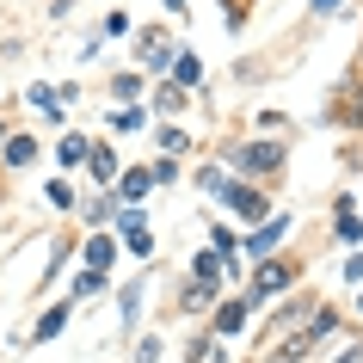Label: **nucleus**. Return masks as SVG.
Returning a JSON list of instances; mask_svg holds the SVG:
<instances>
[{"instance_id": "42", "label": "nucleus", "mask_w": 363, "mask_h": 363, "mask_svg": "<svg viewBox=\"0 0 363 363\" xmlns=\"http://www.w3.org/2000/svg\"><path fill=\"white\" fill-rule=\"evenodd\" d=\"M357 74H363V56H357Z\"/></svg>"}, {"instance_id": "3", "label": "nucleus", "mask_w": 363, "mask_h": 363, "mask_svg": "<svg viewBox=\"0 0 363 363\" xmlns=\"http://www.w3.org/2000/svg\"><path fill=\"white\" fill-rule=\"evenodd\" d=\"M216 203H222V210H228L240 228H259L265 216H277V210H271V197H265V185H247V179H222Z\"/></svg>"}, {"instance_id": "6", "label": "nucleus", "mask_w": 363, "mask_h": 363, "mask_svg": "<svg viewBox=\"0 0 363 363\" xmlns=\"http://www.w3.org/2000/svg\"><path fill=\"white\" fill-rule=\"evenodd\" d=\"M252 326V302L247 296H222V302L210 308V339H240Z\"/></svg>"}, {"instance_id": "29", "label": "nucleus", "mask_w": 363, "mask_h": 363, "mask_svg": "<svg viewBox=\"0 0 363 363\" xmlns=\"http://www.w3.org/2000/svg\"><path fill=\"white\" fill-rule=\"evenodd\" d=\"M148 179H154V185H172V179H179V160H172V154H160V160L148 167Z\"/></svg>"}, {"instance_id": "32", "label": "nucleus", "mask_w": 363, "mask_h": 363, "mask_svg": "<svg viewBox=\"0 0 363 363\" xmlns=\"http://www.w3.org/2000/svg\"><path fill=\"white\" fill-rule=\"evenodd\" d=\"M123 247H130L135 259H154V234H130V240H123Z\"/></svg>"}, {"instance_id": "8", "label": "nucleus", "mask_w": 363, "mask_h": 363, "mask_svg": "<svg viewBox=\"0 0 363 363\" xmlns=\"http://www.w3.org/2000/svg\"><path fill=\"white\" fill-rule=\"evenodd\" d=\"M289 228H296L289 216H265L259 228H247V234H240V252H252V259H271V247H284V240H289Z\"/></svg>"}, {"instance_id": "23", "label": "nucleus", "mask_w": 363, "mask_h": 363, "mask_svg": "<svg viewBox=\"0 0 363 363\" xmlns=\"http://www.w3.org/2000/svg\"><path fill=\"white\" fill-rule=\"evenodd\" d=\"M185 277H216V284H222V252H216V247L191 252V265H185Z\"/></svg>"}, {"instance_id": "25", "label": "nucleus", "mask_w": 363, "mask_h": 363, "mask_svg": "<svg viewBox=\"0 0 363 363\" xmlns=\"http://www.w3.org/2000/svg\"><path fill=\"white\" fill-rule=\"evenodd\" d=\"M43 197H50V210H74V203H80L68 179H50V185H43Z\"/></svg>"}, {"instance_id": "18", "label": "nucleus", "mask_w": 363, "mask_h": 363, "mask_svg": "<svg viewBox=\"0 0 363 363\" xmlns=\"http://www.w3.org/2000/svg\"><path fill=\"white\" fill-rule=\"evenodd\" d=\"M105 123H111V135H142L148 130V105H117Z\"/></svg>"}, {"instance_id": "26", "label": "nucleus", "mask_w": 363, "mask_h": 363, "mask_svg": "<svg viewBox=\"0 0 363 363\" xmlns=\"http://www.w3.org/2000/svg\"><path fill=\"white\" fill-rule=\"evenodd\" d=\"M160 154H179V148H191V130H179V123H160Z\"/></svg>"}, {"instance_id": "35", "label": "nucleus", "mask_w": 363, "mask_h": 363, "mask_svg": "<svg viewBox=\"0 0 363 363\" xmlns=\"http://www.w3.org/2000/svg\"><path fill=\"white\" fill-rule=\"evenodd\" d=\"M333 363H363V339H345V351H339Z\"/></svg>"}, {"instance_id": "38", "label": "nucleus", "mask_w": 363, "mask_h": 363, "mask_svg": "<svg viewBox=\"0 0 363 363\" xmlns=\"http://www.w3.org/2000/svg\"><path fill=\"white\" fill-rule=\"evenodd\" d=\"M345 277H351V284H363V252H351V259H345Z\"/></svg>"}, {"instance_id": "17", "label": "nucleus", "mask_w": 363, "mask_h": 363, "mask_svg": "<svg viewBox=\"0 0 363 363\" xmlns=\"http://www.w3.org/2000/svg\"><path fill=\"white\" fill-rule=\"evenodd\" d=\"M86 154H93V142H86L80 130H68V135L56 142V167H62V172H74V167H86Z\"/></svg>"}, {"instance_id": "12", "label": "nucleus", "mask_w": 363, "mask_h": 363, "mask_svg": "<svg viewBox=\"0 0 363 363\" xmlns=\"http://www.w3.org/2000/svg\"><path fill=\"white\" fill-rule=\"evenodd\" d=\"M167 80L179 86V93H197V86H203V62H197V50H179L172 68H167Z\"/></svg>"}, {"instance_id": "37", "label": "nucleus", "mask_w": 363, "mask_h": 363, "mask_svg": "<svg viewBox=\"0 0 363 363\" xmlns=\"http://www.w3.org/2000/svg\"><path fill=\"white\" fill-rule=\"evenodd\" d=\"M160 13H167V19H185V13H191V0H160Z\"/></svg>"}, {"instance_id": "20", "label": "nucleus", "mask_w": 363, "mask_h": 363, "mask_svg": "<svg viewBox=\"0 0 363 363\" xmlns=\"http://www.w3.org/2000/svg\"><path fill=\"white\" fill-rule=\"evenodd\" d=\"M117 234H123V240H130V234H148V210H142V203H117Z\"/></svg>"}, {"instance_id": "5", "label": "nucleus", "mask_w": 363, "mask_h": 363, "mask_svg": "<svg viewBox=\"0 0 363 363\" xmlns=\"http://www.w3.org/2000/svg\"><path fill=\"white\" fill-rule=\"evenodd\" d=\"M326 123H339V130H357V135H363V74H357V68L333 86V99H326Z\"/></svg>"}, {"instance_id": "34", "label": "nucleus", "mask_w": 363, "mask_h": 363, "mask_svg": "<svg viewBox=\"0 0 363 363\" xmlns=\"http://www.w3.org/2000/svg\"><path fill=\"white\" fill-rule=\"evenodd\" d=\"M277 130H289L284 111H265V117H259V135H277Z\"/></svg>"}, {"instance_id": "30", "label": "nucleus", "mask_w": 363, "mask_h": 363, "mask_svg": "<svg viewBox=\"0 0 363 363\" xmlns=\"http://www.w3.org/2000/svg\"><path fill=\"white\" fill-rule=\"evenodd\" d=\"M135 314H142V277L123 289V326H135Z\"/></svg>"}, {"instance_id": "21", "label": "nucleus", "mask_w": 363, "mask_h": 363, "mask_svg": "<svg viewBox=\"0 0 363 363\" xmlns=\"http://www.w3.org/2000/svg\"><path fill=\"white\" fill-rule=\"evenodd\" d=\"M105 289H111V277H105V271H86V265L74 271V302H93V296H105Z\"/></svg>"}, {"instance_id": "14", "label": "nucleus", "mask_w": 363, "mask_h": 363, "mask_svg": "<svg viewBox=\"0 0 363 363\" xmlns=\"http://www.w3.org/2000/svg\"><path fill=\"white\" fill-rule=\"evenodd\" d=\"M333 234H339L345 247H363V222L351 210V197H333Z\"/></svg>"}, {"instance_id": "19", "label": "nucleus", "mask_w": 363, "mask_h": 363, "mask_svg": "<svg viewBox=\"0 0 363 363\" xmlns=\"http://www.w3.org/2000/svg\"><path fill=\"white\" fill-rule=\"evenodd\" d=\"M111 99H117V105H130V99L142 105V68H117V74H111Z\"/></svg>"}, {"instance_id": "4", "label": "nucleus", "mask_w": 363, "mask_h": 363, "mask_svg": "<svg viewBox=\"0 0 363 363\" xmlns=\"http://www.w3.org/2000/svg\"><path fill=\"white\" fill-rule=\"evenodd\" d=\"M296 277H302V265L271 252V259H259V265H252V277H247V302H271V296H289V289H296Z\"/></svg>"}, {"instance_id": "11", "label": "nucleus", "mask_w": 363, "mask_h": 363, "mask_svg": "<svg viewBox=\"0 0 363 363\" xmlns=\"http://www.w3.org/2000/svg\"><path fill=\"white\" fill-rule=\"evenodd\" d=\"M86 172H93V185H105V191L117 185L123 160H117V148H111V142H93V154H86Z\"/></svg>"}, {"instance_id": "7", "label": "nucleus", "mask_w": 363, "mask_h": 363, "mask_svg": "<svg viewBox=\"0 0 363 363\" xmlns=\"http://www.w3.org/2000/svg\"><path fill=\"white\" fill-rule=\"evenodd\" d=\"M135 50H142V68H148V74H167L172 56H179V43H172L160 25H142V31H135Z\"/></svg>"}, {"instance_id": "2", "label": "nucleus", "mask_w": 363, "mask_h": 363, "mask_svg": "<svg viewBox=\"0 0 363 363\" xmlns=\"http://www.w3.org/2000/svg\"><path fill=\"white\" fill-rule=\"evenodd\" d=\"M228 179H247V185H265V179H284L289 167V148L277 135H247V142H228V148L216 154Z\"/></svg>"}, {"instance_id": "22", "label": "nucleus", "mask_w": 363, "mask_h": 363, "mask_svg": "<svg viewBox=\"0 0 363 363\" xmlns=\"http://www.w3.org/2000/svg\"><path fill=\"white\" fill-rule=\"evenodd\" d=\"M185 105H191V93H179L172 80H160V93H154V111H160V117H179Z\"/></svg>"}, {"instance_id": "40", "label": "nucleus", "mask_w": 363, "mask_h": 363, "mask_svg": "<svg viewBox=\"0 0 363 363\" xmlns=\"http://www.w3.org/2000/svg\"><path fill=\"white\" fill-rule=\"evenodd\" d=\"M6 135H13V130H6V117H0V148H6Z\"/></svg>"}, {"instance_id": "41", "label": "nucleus", "mask_w": 363, "mask_h": 363, "mask_svg": "<svg viewBox=\"0 0 363 363\" xmlns=\"http://www.w3.org/2000/svg\"><path fill=\"white\" fill-rule=\"evenodd\" d=\"M284 363H302V357H284Z\"/></svg>"}, {"instance_id": "10", "label": "nucleus", "mask_w": 363, "mask_h": 363, "mask_svg": "<svg viewBox=\"0 0 363 363\" xmlns=\"http://www.w3.org/2000/svg\"><path fill=\"white\" fill-rule=\"evenodd\" d=\"M38 154H43V148H38V135H25V130H19V135H6L0 167H6V172H25V167H38Z\"/></svg>"}, {"instance_id": "27", "label": "nucleus", "mask_w": 363, "mask_h": 363, "mask_svg": "<svg viewBox=\"0 0 363 363\" xmlns=\"http://www.w3.org/2000/svg\"><path fill=\"white\" fill-rule=\"evenodd\" d=\"M210 247H216V252H240V228L216 222V228H210Z\"/></svg>"}, {"instance_id": "39", "label": "nucleus", "mask_w": 363, "mask_h": 363, "mask_svg": "<svg viewBox=\"0 0 363 363\" xmlns=\"http://www.w3.org/2000/svg\"><path fill=\"white\" fill-rule=\"evenodd\" d=\"M351 302H357V308H351V314H357V320H363V289H357V296H351Z\"/></svg>"}, {"instance_id": "9", "label": "nucleus", "mask_w": 363, "mask_h": 363, "mask_svg": "<svg viewBox=\"0 0 363 363\" xmlns=\"http://www.w3.org/2000/svg\"><path fill=\"white\" fill-rule=\"evenodd\" d=\"M179 302H185V314H210V308L222 302V284H216V277H185V284H179Z\"/></svg>"}, {"instance_id": "13", "label": "nucleus", "mask_w": 363, "mask_h": 363, "mask_svg": "<svg viewBox=\"0 0 363 363\" xmlns=\"http://www.w3.org/2000/svg\"><path fill=\"white\" fill-rule=\"evenodd\" d=\"M148 191H154L148 167H123V172H117V185H111V197H117V203H142Z\"/></svg>"}, {"instance_id": "31", "label": "nucleus", "mask_w": 363, "mask_h": 363, "mask_svg": "<svg viewBox=\"0 0 363 363\" xmlns=\"http://www.w3.org/2000/svg\"><path fill=\"white\" fill-rule=\"evenodd\" d=\"M99 38H130V13H105V31Z\"/></svg>"}, {"instance_id": "15", "label": "nucleus", "mask_w": 363, "mask_h": 363, "mask_svg": "<svg viewBox=\"0 0 363 363\" xmlns=\"http://www.w3.org/2000/svg\"><path fill=\"white\" fill-rule=\"evenodd\" d=\"M68 320H74V302H50V308L38 314V333H31V339H38V345L62 339V326H68Z\"/></svg>"}, {"instance_id": "24", "label": "nucleus", "mask_w": 363, "mask_h": 363, "mask_svg": "<svg viewBox=\"0 0 363 363\" xmlns=\"http://www.w3.org/2000/svg\"><path fill=\"white\" fill-rule=\"evenodd\" d=\"M80 216H86V222H93V228H99V222H111V216H117V197H111V191L86 197V203H80Z\"/></svg>"}, {"instance_id": "33", "label": "nucleus", "mask_w": 363, "mask_h": 363, "mask_svg": "<svg viewBox=\"0 0 363 363\" xmlns=\"http://www.w3.org/2000/svg\"><path fill=\"white\" fill-rule=\"evenodd\" d=\"M160 351H167L160 339H142V345H135V363H160Z\"/></svg>"}, {"instance_id": "28", "label": "nucleus", "mask_w": 363, "mask_h": 363, "mask_svg": "<svg viewBox=\"0 0 363 363\" xmlns=\"http://www.w3.org/2000/svg\"><path fill=\"white\" fill-rule=\"evenodd\" d=\"M222 179H228V172H222V160H210V167H197V191H222Z\"/></svg>"}, {"instance_id": "1", "label": "nucleus", "mask_w": 363, "mask_h": 363, "mask_svg": "<svg viewBox=\"0 0 363 363\" xmlns=\"http://www.w3.org/2000/svg\"><path fill=\"white\" fill-rule=\"evenodd\" d=\"M333 314V302L326 296H314V289H296V296H284V302L271 308V320L259 326V345H265L271 363L284 357H302L308 363V339H314V326Z\"/></svg>"}, {"instance_id": "16", "label": "nucleus", "mask_w": 363, "mask_h": 363, "mask_svg": "<svg viewBox=\"0 0 363 363\" xmlns=\"http://www.w3.org/2000/svg\"><path fill=\"white\" fill-rule=\"evenodd\" d=\"M111 259H117V240H111V234H86L80 265H86V271H111Z\"/></svg>"}, {"instance_id": "36", "label": "nucleus", "mask_w": 363, "mask_h": 363, "mask_svg": "<svg viewBox=\"0 0 363 363\" xmlns=\"http://www.w3.org/2000/svg\"><path fill=\"white\" fill-rule=\"evenodd\" d=\"M314 6V19H333V13H345V0H308Z\"/></svg>"}]
</instances>
